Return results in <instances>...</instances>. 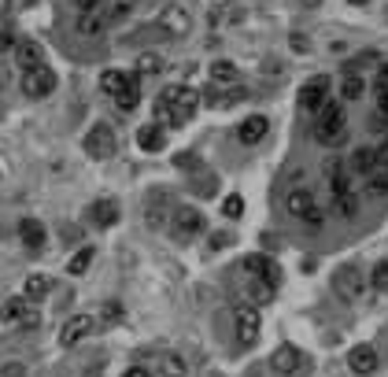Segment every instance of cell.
<instances>
[{
  "instance_id": "1",
  "label": "cell",
  "mask_w": 388,
  "mask_h": 377,
  "mask_svg": "<svg viewBox=\"0 0 388 377\" xmlns=\"http://www.w3.org/2000/svg\"><path fill=\"white\" fill-rule=\"evenodd\" d=\"M344 137H348V115H344V107L326 104L315 122V141L326 148H337V145H344Z\"/></svg>"
},
{
  "instance_id": "2",
  "label": "cell",
  "mask_w": 388,
  "mask_h": 377,
  "mask_svg": "<svg viewBox=\"0 0 388 377\" xmlns=\"http://www.w3.org/2000/svg\"><path fill=\"white\" fill-rule=\"evenodd\" d=\"M159 100H163V104L170 107L174 122H185V118L200 107V93H196V89H189V85H167Z\"/></svg>"
},
{
  "instance_id": "3",
  "label": "cell",
  "mask_w": 388,
  "mask_h": 377,
  "mask_svg": "<svg viewBox=\"0 0 388 377\" xmlns=\"http://www.w3.org/2000/svg\"><path fill=\"white\" fill-rule=\"evenodd\" d=\"M0 322L4 326H23V329H34L41 315L37 311H30V300L26 296H12V300H4L0 304Z\"/></svg>"
},
{
  "instance_id": "4",
  "label": "cell",
  "mask_w": 388,
  "mask_h": 377,
  "mask_svg": "<svg viewBox=\"0 0 388 377\" xmlns=\"http://www.w3.org/2000/svg\"><path fill=\"white\" fill-rule=\"evenodd\" d=\"M203 226H207V219H203L200 208H178L174 214H170V233H174L178 241H192V237H200Z\"/></svg>"
},
{
  "instance_id": "5",
  "label": "cell",
  "mask_w": 388,
  "mask_h": 377,
  "mask_svg": "<svg viewBox=\"0 0 388 377\" xmlns=\"http://www.w3.org/2000/svg\"><path fill=\"white\" fill-rule=\"evenodd\" d=\"M333 288H337V296L344 300H359L362 288H366V274L359 270V266H337V274H333Z\"/></svg>"
},
{
  "instance_id": "6",
  "label": "cell",
  "mask_w": 388,
  "mask_h": 377,
  "mask_svg": "<svg viewBox=\"0 0 388 377\" xmlns=\"http://www.w3.org/2000/svg\"><path fill=\"white\" fill-rule=\"evenodd\" d=\"M52 89H56V71L52 67H34V71L23 74V93L30 96V100L52 96Z\"/></svg>"
},
{
  "instance_id": "7",
  "label": "cell",
  "mask_w": 388,
  "mask_h": 377,
  "mask_svg": "<svg viewBox=\"0 0 388 377\" xmlns=\"http://www.w3.org/2000/svg\"><path fill=\"white\" fill-rule=\"evenodd\" d=\"M270 366H274V374H281V377H296L307 366V355L299 348H293V344H281V348H274V355H270Z\"/></svg>"
},
{
  "instance_id": "8",
  "label": "cell",
  "mask_w": 388,
  "mask_h": 377,
  "mask_svg": "<svg viewBox=\"0 0 388 377\" xmlns=\"http://www.w3.org/2000/svg\"><path fill=\"white\" fill-rule=\"evenodd\" d=\"M326 104H329V78L326 74H315V78L304 82V89H299V107H304V111H322Z\"/></svg>"
},
{
  "instance_id": "9",
  "label": "cell",
  "mask_w": 388,
  "mask_h": 377,
  "mask_svg": "<svg viewBox=\"0 0 388 377\" xmlns=\"http://www.w3.org/2000/svg\"><path fill=\"white\" fill-rule=\"evenodd\" d=\"M85 156H93V159H111L115 156V134H111V126H93L89 134H85Z\"/></svg>"
},
{
  "instance_id": "10",
  "label": "cell",
  "mask_w": 388,
  "mask_h": 377,
  "mask_svg": "<svg viewBox=\"0 0 388 377\" xmlns=\"http://www.w3.org/2000/svg\"><path fill=\"white\" fill-rule=\"evenodd\" d=\"M189 26H192V15H189V8H181V4H167L163 12H159V30L170 37H185L189 34Z\"/></svg>"
},
{
  "instance_id": "11",
  "label": "cell",
  "mask_w": 388,
  "mask_h": 377,
  "mask_svg": "<svg viewBox=\"0 0 388 377\" xmlns=\"http://www.w3.org/2000/svg\"><path fill=\"white\" fill-rule=\"evenodd\" d=\"M93 329H96V318L93 315H71L67 322H63V329H59V344H63V348H71V344H78V340L89 337Z\"/></svg>"
},
{
  "instance_id": "12",
  "label": "cell",
  "mask_w": 388,
  "mask_h": 377,
  "mask_svg": "<svg viewBox=\"0 0 388 377\" xmlns=\"http://www.w3.org/2000/svg\"><path fill=\"white\" fill-rule=\"evenodd\" d=\"M233 326H237V337H241V344H252L259 337V311L255 307H237L233 311Z\"/></svg>"
},
{
  "instance_id": "13",
  "label": "cell",
  "mask_w": 388,
  "mask_h": 377,
  "mask_svg": "<svg viewBox=\"0 0 388 377\" xmlns=\"http://www.w3.org/2000/svg\"><path fill=\"white\" fill-rule=\"evenodd\" d=\"M270 130V118L266 115H248L241 126H237V137H241V145H259Z\"/></svg>"
},
{
  "instance_id": "14",
  "label": "cell",
  "mask_w": 388,
  "mask_h": 377,
  "mask_svg": "<svg viewBox=\"0 0 388 377\" xmlns=\"http://www.w3.org/2000/svg\"><path fill=\"white\" fill-rule=\"evenodd\" d=\"M351 170L355 174H377V170H381V152H377V148H355L351 152Z\"/></svg>"
},
{
  "instance_id": "15",
  "label": "cell",
  "mask_w": 388,
  "mask_h": 377,
  "mask_svg": "<svg viewBox=\"0 0 388 377\" xmlns=\"http://www.w3.org/2000/svg\"><path fill=\"white\" fill-rule=\"evenodd\" d=\"M15 63L23 67V74L34 71V67H45V56H41L37 41H19V45H15Z\"/></svg>"
},
{
  "instance_id": "16",
  "label": "cell",
  "mask_w": 388,
  "mask_h": 377,
  "mask_svg": "<svg viewBox=\"0 0 388 377\" xmlns=\"http://www.w3.org/2000/svg\"><path fill=\"white\" fill-rule=\"evenodd\" d=\"M285 208H288V214H296V219H304V214L315 208V192H311L307 185H296L293 192L285 196Z\"/></svg>"
},
{
  "instance_id": "17",
  "label": "cell",
  "mask_w": 388,
  "mask_h": 377,
  "mask_svg": "<svg viewBox=\"0 0 388 377\" xmlns=\"http://www.w3.org/2000/svg\"><path fill=\"white\" fill-rule=\"evenodd\" d=\"M348 366L355 374H373L377 370V351L370 344H359V348H351V355H348Z\"/></svg>"
},
{
  "instance_id": "18",
  "label": "cell",
  "mask_w": 388,
  "mask_h": 377,
  "mask_svg": "<svg viewBox=\"0 0 388 377\" xmlns=\"http://www.w3.org/2000/svg\"><path fill=\"white\" fill-rule=\"evenodd\" d=\"M104 19H107V26H115V23H126L129 15L137 12V0H104Z\"/></svg>"
},
{
  "instance_id": "19",
  "label": "cell",
  "mask_w": 388,
  "mask_h": 377,
  "mask_svg": "<svg viewBox=\"0 0 388 377\" xmlns=\"http://www.w3.org/2000/svg\"><path fill=\"white\" fill-rule=\"evenodd\" d=\"M137 104H141V78H137V74H129L126 89L115 96V107H118V111H133Z\"/></svg>"
},
{
  "instance_id": "20",
  "label": "cell",
  "mask_w": 388,
  "mask_h": 377,
  "mask_svg": "<svg viewBox=\"0 0 388 377\" xmlns=\"http://www.w3.org/2000/svg\"><path fill=\"white\" fill-rule=\"evenodd\" d=\"M244 270H248V277H263V282H274L277 285V270H274V263L266 259V255H248Z\"/></svg>"
},
{
  "instance_id": "21",
  "label": "cell",
  "mask_w": 388,
  "mask_h": 377,
  "mask_svg": "<svg viewBox=\"0 0 388 377\" xmlns=\"http://www.w3.org/2000/svg\"><path fill=\"white\" fill-rule=\"evenodd\" d=\"M211 82L219 85V89H225V85L233 89V85L241 82V71H237L230 59H219V63H211Z\"/></svg>"
},
{
  "instance_id": "22",
  "label": "cell",
  "mask_w": 388,
  "mask_h": 377,
  "mask_svg": "<svg viewBox=\"0 0 388 377\" xmlns=\"http://www.w3.org/2000/svg\"><path fill=\"white\" fill-rule=\"evenodd\" d=\"M277 293L274 282H263V277H248V304H270Z\"/></svg>"
},
{
  "instance_id": "23",
  "label": "cell",
  "mask_w": 388,
  "mask_h": 377,
  "mask_svg": "<svg viewBox=\"0 0 388 377\" xmlns=\"http://www.w3.org/2000/svg\"><path fill=\"white\" fill-rule=\"evenodd\" d=\"M19 237H23L26 248H34V252H37V248L45 244V226H41L37 219H23V222H19Z\"/></svg>"
},
{
  "instance_id": "24",
  "label": "cell",
  "mask_w": 388,
  "mask_h": 377,
  "mask_svg": "<svg viewBox=\"0 0 388 377\" xmlns=\"http://www.w3.org/2000/svg\"><path fill=\"white\" fill-rule=\"evenodd\" d=\"M74 30H78L82 37H100L107 30V19L104 12H93V15H78V23H74Z\"/></svg>"
},
{
  "instance_id": "25",
  "label": "cell",
  "mask_w": 388,
  "mask_h": 377,
  "mask_svg": "<svg viewBox=\"0 0 388 377\" xmlns=\"http://www.w3.org/2000/svg\"><path fill=\"white\" fill-rule=\"evenodd\" d=\"M137 145H141L145 152H159V148L167 145V134L159 130V126H141V130H137Z\"/></svg>"
},
{
  "instance_id": "26",
  "label": "cell",
  "mask_w": 388,
  "mask_h": 377,
  "mask_svg": "<svg viewBox=\"0 0 388 377\" xmlns=\"http://www.w3.org/2000/svg\"><path fill=\"white\" fill-rule=\"evenodd\" d=\"M89 214H93L96 226H115L118 222V203L115 200H96L89 208Z\"/></svg>"
},
{
  "instance_id": "27",
  "label": "cell",
  "mask_w": 388,
  "mask_h": 377,
  "mask_svg": "<svg viewBox=\"0 0 388 377\" xmlns=\"http://www.w3.org/2000/svg\"><path fill=\"white\" fill-rule=\"evenodd\" d=\"M340 96H344V100H362V96H366V78H359V74H344Z\"/></svg>"
},
{
  "instance_id": "28",
  "label": "cell",
  "mask_w": 388,
  "mask_h": 377,
  "mask_svg": "<svg viewBox=\"0 0 388 377\" xmlns=\"http://www.w3.org/2000/svg\"><path fill=\"white\" fill-rule=\"evenodd\" d=\"M377 63H381V56H377L373 48H366V52H359V56H351L348 63H344V74H359L366 67H377Z\"/></svg>"
},
{
  "instance_id": "29",
  "label": "cell",
  "mask_w": 388,
  "mask_h": 377,
  "mask_svg": "<svg viewBox=\"0 0 388 377\" xmlns=\"http://www.w3.org/2000/svg\"><path fill=\"white\" fill-rule=\"evenodd\" d=\"M48 288H52V282L45 274H30L26 285H23V296L26 300H41V296H48Z\"/></svg>"
},
{
  "instance_id": "30",
  "label": "cell",
  "mask_w": 388,
  "mask_h": 377,
  "mask_svg": "<svg viewBox=\"0 0 388 377\" xmlns=\"http://www.w3.org/2000/svg\"><path fill=\"white\" fill-rule=\"evenodd\" d=\"M126 78H129V74H122V71H104L100 74V89L107 96H118V93L126 89Z\"/></svg>"
},
{
  "instance_id": "31",
  "label": "cell",
  "mask_w": 388,
  "mask_h": 377,
  "mask_svg": "<svg viewBox=\"0 0 388 377\" xmlns=\"http://www.w3.org/2000/svg\"><path fill=\"white\" fill-rule=\"evenodd\" d=\"M159 71H167V63L159 52H141L137 56V74H159Z\"/></svg>"
},
{
  "instance_id": "32",
  "label": "cell",
  "mask_w": 388,
  "mask_h": 377,
  "mask_svg": "<svg viewBox=\"0 0 388 377\" xmlns=\"http://www.w3.org/2000/svg\"><path fill=\"white\" fill-rule=\"evenodd\" d=\"M93 248L89 244H85V248H78V252H74L71 255V263H67V274H85V270H89V263H93Z\"/></svg>"
},
{
  "instance_id": "33",
  "label": "cell",
  "mask_w": 388,
  "mask_h": 377,
  "mask_svg": "<svg viewBox=\"0 0 388 377\" xmlns=\"http://www.w3.org/2000/svg\"><path fill=\"white\" fill-rule=\"evenodd\" d=\"M366 192H370V196H388V174H385V170L370 174V181H366Z\"/></svg>"
},
{
  "instance_id": "34",
  "label": "cell",
  "mask_w": 388,
  "mask_h": 377,
  "mask_svg": "<svg viewBox=\"0 0 388 377\" xmlns=\"http://www.w3.org/2000/svg\"><path fill=\"white\" fill-rule=\"evenodd\" d=\"M163 377H185V359H181V355H167L163 359Z\"/></svg>"
},
{
  "instance_id": "35",
  "label": "cell",
  "mask_w": 388,
  "mask_h": 377,
  "mask_svg": "<svg viewBox=\"0 0 388 377\" xmlns=\"http://www.w3.org/2000/svg\"><path fill=\"white\" fill-rule=\"evenodd\" d=\"M355 211H359V196H340L337 200V214H344V219H355Z\"/></svg>"
},
{
  "instance_id": "36",
  "label": "cell",
  "mask_w": 388,
  "mask_h": 377,
  "mask_svg": "<svg viewBox=\"0 0 388 377\" xmlns=\"http://www.w3.org/2000/svg\"><path fill=\"white\" fill-rule=\"evenodd\" d=\"M370 282H373V288L381 293V288H388V259L385 263H377L373 266V274H370Z\"/></svg>"
},
{
  "instance_id": "37",
  "label": "cell",
  "mask_w": 388,
  "mask_h": 377,
  "mask_svg": "<svg viewBox=\"0 0 388 377\" xmlns=\"http://www.w3.org/2000/svg\"><path fill=\"white\" fill-rule=\"evenodd\" d=\"M222 211L230 214V219H241V214H244V200H241V196H237V192H233V196H225Z\"/></svg>"
},
{
  "instance_id": "38",
  "label": "cell",
  "mask_w": 388,
  "mask_h": 377,
  "mask_svg": "<svg viewBox=\"0 0 388 377\" xmlns=\"http://www.w3.org/2000/svg\"><path fill=\"white\" fill-rule=\"evenodd\" d=\"M100 318L104 322H118V318H122V304H118V300H107L104 311H100Z\"/></svg>"
},
{
  "instance_id": "39",
  "label": "cell",
  "mask_w": 388,
  "mask_h": 377,
  "mask_svg": "<svg viewBox=\"0 0 388 377\" xmlns=\"http://www.w3.org/2000/svg\"><path fill=\"white\" fill-rule=\"evenodd\" d=\"M74 8H78V15H93L104 8V0H74Z\"/></svg>"
},
{
  "instance_id": "40",
  "label": "cell",
  "mask_w": 388,
  "mask_h": 377,
  "mask_svg": "<svg viewBox=\"0 0 388 377\" xmlns=\"http://www.w3.org/2000/svg\"><path fill=\"white\" fill-rule=\"evenodd\" d=\"M304 222L311 226V230H318V226H322V222H326V211H322V208H318V203H315V208H311V211L304 214Z\"/></svg>"
},
{
  "instance_id": "41",
  "label": "cell",
  "mask_w": 388,
  "mask_h": 377,
  "mask_svg": "<svg viewBox=\"0 0 388 377\" xmlns=\"http://www.w3.org/2000/svg\"><path fill=\"white\" fill-rule=\"evenodd\" d=\"M19 45V41L12 37V34H8V30H0V56H4V52H12Z\"/></svg>"
},
{
  "instance_id": "42",
  "label": "cell",
  "mask_w": 388,
  "mask_h": 377,
  "mask_svg": "<svg viewBox=\"0 0 388 377\" xmlns=\"http://www.w3.org/2000/svg\"><path fill=\"white\" fill-rule=\"evenodd\" d=\"M174 163H178V167H196L200 159H196V156H189V152H181V156L174 159Z\"/></svg>"
},
{
  "instance_id": "43",
  "label": "cell",
  "mask_w": 388,
  "mask_h": 377,
  "mask_svg": "<svg viewBox=\"0 0 388 377\" xmlns=\"http://www.w3.org/2000/svg\"><path fill=\"white\" fill-rule=\"evenodd\" d=\"M122 377H152V374H148V366H129Z\"/></svg>"
},
{
  "instance_id": "44",
  "label": "cell",
  "mask_w": 388,
  "mask_h": 377,
  "mask_svg": "<svg viewBox=\"0 0 388 377\" xmlns=\"http://www.w3.org/2000/svg\"><path fill=\"white\" fill-rule=\"evenodd\" d=\"M225 241H230V233H214V237H211L214 248H225Z\"/></svg>"
},
{
  "instance_id": "45",
  "label": "cell",
  "mask_w": 388,
  "mask_h": 377,
  "mask_svg": "<svg viewBox=\"0 0 388 377\" xmlns=\"http://www.w3.org/2000/svg\"><path fill=\"white\" fill-rule=\"evenodd\" d=\"M8 12H12V0H0V19H4Z\"/></svg>"
},
{
  "instance_id": "46",
  "label": "cell",
  "mask_w": 388,
  "mask_h": 377,
  "mask_svg": "<svg viewBox=\"0 0 388 377\" xmlns=\"http://www.w3.org/2000/svg\"><path fill=\"white\" fill-rule=\"evenodd\" d=\"M4 85H8V71L0 67V89H4Z\"/></svg>"
},
{
  "instance_id": "47",
  "label": "cell",
  "mask_w": 388,
  "mask_h": 377,
  "mask_svg": "<svg viewBox=\"0 0 388 377\" xmlns=\"http://www.w3.org/2000/svg\"><path fill=\"white\" fill-rule=\"evenodd\" d=\"M304 4H307V8H315V4H322V0H304Z\"/></svg>"
},
{
  "instance_id": "48",
  "label": "cell",
  "mask_w": 388,
  "mask_h": 377,
  "mask_svg": "<svg viewBox=\"0 0 388 377\" xmlns=\"http://www.w3.org/2000/svg\"><path fill=\"white\" fill-rule=\"evenodd\" d=\"M351 4H366V0H351Z\"/></svg>"
}]
</instances>
